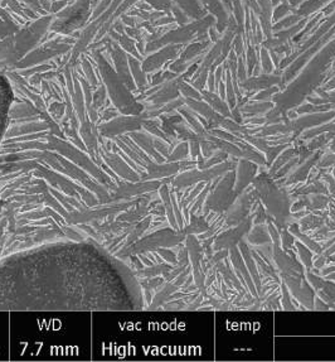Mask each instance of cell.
<instances>
[{"label":"cell","mask_w":335,"mask_h":362,"mask_svg":"<svg viewBox=\"0 0 335 362\" xmlns=\"http://www.w3.org/2000/svg\"><path fill=\"white\" fill-rule=\"evenodd\" d=\"M126 265L90 242H61L0 262V312L140 311Z\"/></svg>","instance_id":"cell-1"},{"label":"cell","mask_w":335,"mask_h":362,"mask_svg":"<svg viewBox=\"0 0 335 362\" xmlns=\"http://www.w3.org/2000/svg\"><path fill=\"white\" fill-rule=\"evenodd\" d=\"M335 61V38L324 46L315 56L309 60L305 69L295 76L285 91H278L272 100L280 111L286 113L293 107L304 104L318 87L328 80L329 70Z\"/></svg>","instance_id":"cell-2"},{"label":"cell","mask_w":335,"mask_h":362,"mask_svg":"<svg viewBox=\"0 0 335 362\" xmlns=\"http://www.w3.org/2000/svg\"><path fill=\"white\" fill-rule=\"evenodd\" d=\"M252 224V216L246 217L245 220L233 228H226L216 236L213 242L214 251H218L222 248H231L237 246L241 240L246 237V235L250 233Z\"/></svg>","instance_id":"cell-3"},{"label":"cell","mask_w":335,"mask_h":362,"mask_svg":"<svg viewBox=\"0 0 335 362\" xmlns=\"http://www.w3.org/2000/svg\"><path fill=\"white\" fill-rule=\"evenodd\" d=\"M335 119V110H330L327 113H312V114H304L298 119L290 120L293 133L295 135L301 134L304 130L320 127L323 124H327V121H332Z\"/></svg>","instance_id":"cell-4"},{"label":"cell","mask_w":335,"mask_h":362,"mask_svg":"<svg viewBox=\"0 0 335 362\" xmlns=\"http://www.w3.org/2000/svg\"><path fill=\"white\" fill-rule=\"evenodd\" d=\"M235 172V192L237 194H240L251 185L252 179L256 177L257 164L245 158H238Z\"/></svg>","instance_id":"cell-5"},{"label":"cell","mask_w":335,"mask_h":362,"mask_svg":"<svg viewBox=\"0 0 335 362\" xmlns=\"http://www.w3.org/2000/svg\"><path fill=\"white\" fill-rule=\"evenodd\" d=\"M202 1V6L206 8L211 15L216 18V28L218 30V33H223L227 26H229V9L222 0H200Z\"/></svg>","instance_id":"cell-6"},{"label":"cell","mask_w":335,"mask_h":362,"mask_svg":"<svg viewBox=\"0 0 335 362\" xmlns=\"http://www.w3.org/2000/svg\"><path fill=\"white\" fill-rule=\"evenodd\" d=\"M240 89H243L249 93L258 91V90H265L272 86H281L283 87V78L278 75H271V73H262L255 78L245 80L243 82L238 84Z\"/></svg>","instance_id":"cell-7"},{"label":"cell","mask_w":335,"mask_h":362,"mask_svg":"<svg viewBox=\"0 0 335 362\" xmlns=\"http://www.w3.org/2000/svg\"><path fill=\"white\" fill-rule=\"evenodd\" d=\"M245 240L247 242V245H253V246L272 244L271 237H270V234H269V228H267V224L253 225L251 228L250 233L246 235Z\"/></svg>","instance_id":"cell-8"},{"label":"cell","mask_w":335,"mask_h":362,"mask_svg":"<svg viewBox=\"0 0 335 362\" xmlns=\"http://www.w3.org/2000/svg\"><path fill=\"white\" fill-rule=\"evenodd\" d=\"M200 95H202V100H204L214 111H217L218 114H221L224 118H231V109H229L227 101L221 99V96L218 93L202 90Z\"/></svg>","instance_id":"cell-9"},{"label":"cell","mask_w":335,"mask_h":362,"mask_svg":"<svg viewBox=\"0 0 335 362\" xmlns=\"http://www.w3.org/2000/svg\"><path fill=\"white\" fill-rule=\"evenodd\" d=\"M179 7L184 10V13L194 19H202L207 15L206 8L202 6L200 0H175Z\"/></svg>","instance_id":"cell-10"},{"label":"cell","mask_w":335,"mask_h":362,"mask_svg":"<svg viewBox=\"0 0 335 362\" xmlns=\"http://www.w3.org/2000/svg\"><path fill=\"white\" fill-rule=\"evenodd\" d=\"M179 47H175V46H169L166 47L164 50L159 51V53L154 55L153 57H150L146 64H145V70H153V69H157L159 66L164 64V61L169 60V58L175 57L177 53H178Z\"/></svg>","instance_id":"cell-11"},{"label":"cell","mask_w":335,"mask_h":362,"mask_svg":"<svg viewBox=\"0 0 335 362\" xmlns=\"http://www.w3.org/2000/svg\"><path fill=\"white\" fill-rule=\"evenodd\" d=\"M330 0H307L303 3L301 6L294 9V15H300V17H309L315 12H318L323 7H327Z\"/></svg>","instance_id":"cell-12"},{"label":"cell","mask_w":335,"mask_h":362,"mask_svg":"<svg viewBox=\"0 0 335 362\" xmlns=\"http://www.w3.org/2000/svg\"><path fill=\"white\" fill-rule=\"evenodd\" d=\"M295 248H296V254L299 255L300 262L305 266V269H313V257L314 254L310 248L305 246L303 242H295Z\"/></svg>","instance_id":"cell-13"},{"label":"cell","mask_w":335,"mask_h":362,"mask_svg":"<svg viewBox=\"0 0 335 362\" xmlns=\"http://www.w3.org/2000/svg\"><path fill=\"white\" fill-rule=\"evenodd\" d=\"M280 296H281V307L285 311H295L296 307L294 305L293 296L287 289L285 283L281 280L280 282Z\"/></svg>","instance_id":"cell-14"},{"label":"cell","mask_w":335,"mask_h":362,"mask_svg":"<svg viewBox=\"0 0 335 362\" xmlns=\"http://www.w3.org/2000/svg\"><path fill=\"white\" fill-rule=\"evenodd\" d=\"M294 9H295V8L289 6V3H287L286 0H284L280 6L276 7L275 12H274V15H272V17H274V21H281L283 18H285L287 15H290V13H293Z\"/></svg>","instance_id":"cell-15"},{"label":"cell","mask_w":335,"mask_h":362,"mask_svg":"<svg viewBox=\"0 0 335 362\" xmlns=\"http://www.w3.org/2000/svg\"><path fill=\"white\" fill-rule=\"evenodd\" d=\"M280 231V240H281V248L283 250H289V248H293L295 245V236H294L287 228H281L278 230Z\"/></svg>","instance_id":"cell-16"},{"label":"cell","mask_w":335,"mask_h":362,"mask_svg":"<svg viewBox=\"0 0 335 362\" xmlns=\"http://www.w3.org/2000/svg\"><path fill=\"white\" fill-rule=\"evenodd\" d=\"M261 67H262V73H272L274 71V64H272L270 51L266 47L261 48Z\"/></svg>","instance_id":"cell-17"},{"label":"cell","mask_w":335,"mask_h":362,"mask_svg":"<svg viewBox=\"0 0 335 362\" xmlns=\"http://www.w3.org/2000/svg\"><path fill=\"white\" fill-rule=\"evenodd\" d=\"M246 62H247V73L252 76L253 70H255V67L257 66L256 52H255V48L252 46H249V48H247Z\"/></svg>","instance_id":"cell-18"},{"label":"cell","mask_w":335,"mask_h":362,"mask_svg":"<svg viewBox=\"0 0 335 362\" xmlns=\"http://www.w3.org/2000/svg\"><path fill=\"white\" fill-rule=\"evenodd\" d=\"M334 165L335 153H333V152H328V153L323 154L319 162L316 164L318 168H330V167H334Z\"/></svg>","instance_id":"cell-19"},{"label":"cell","mask_w":335,"mask_h":362,"mask_svg":"<svg viewBox=\"0 0 335 362\" xmlns=\"http://www.w3.org/2000/svg\"><path fill=\"white\" fill-rule=\"evenodd\" d=\"M237 80H238V84L243 82L246 78H247V70H246V56L241 55V57L238 58V64H237Z\"/></svg>","instance_id":"cell-20"},{"label":"cell","mask_w":335,"mask_h":362,"mask_svg":"<svg viewBox=\"0 0 335 362\" xmlns=\"http://www.w3.org/2000/svg\"><path fill=\"white\" fill-rule=\"evenodd\" d=\"M180 89L183 91V95L188 99L202 100V95H200V91L197 89H194L193 86L186 85V82H183L180 85Z\"/></svg>","instance_id":"cell-21"},{"label":"cell","mask_w":335,"mask_h":362,"mask_svg":"<svg viewBox=\"0 0 335 362\" xmlns=\"http://www.w3.org/2000/svg\"><path fill=\"white\" fill-rule=\"evenodd\" d=\"M278 87L276 86H272V87H269V89H265L262 91L257 93L256 96H253V100L256 101H261V100H269L274 98L276 93H278Z\"/></svg>","instance_id":"cell-22"},{"label":"cell","mask_w":335,"mask_h":362,"mask_svg":"<svg viewBox=\"0 0 335 362\" xmlns=\"http://www.w3.org/2000/svg\"><path fill=\"white\" fill-rule=\"evenodd\" d=\"M323 89H324L325 91H329V90H333V89H335V76L334 78H332V80L329 81L328 84L324 86Z\"/></svg>","instance_id":"cell-23"},{"label":"cell","mask_w":335,"mask_h":362,"mask_svg":"<svg viewBox=\"0 0 335 362\" xmlns=\"http://www.w3.org/2000/svg\"><path fill=\"white\" fill-rule=\"evenodd\" d=\"M329 150H330V152L335 153V136L330 141V143H329Z\"/></svg>","instance_id":"cell-24"},{"label":"cell","mask_w":335,"mask_h":362,"mask_svg":"<svg viewBox=\"0 0 335 362\" xmlns=\"http://www.w3.org/2000/svg\"><path fill=\"white\" fill-rule=\"evenodd\" d=\"M3 207H4V203H3V201L0 199V212L3 211Z\"/></svg>","instance_id":"cell-25"}]
</instances>
